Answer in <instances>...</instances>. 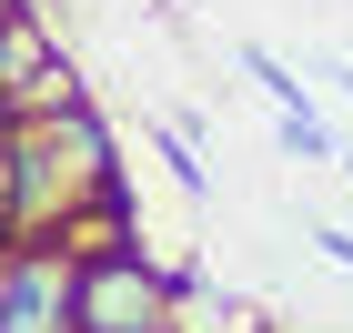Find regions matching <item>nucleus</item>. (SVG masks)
<instances>
[{
	"label": "nucleus",
	"mask_w": 353,
	"mask_h": 333,
	"mask_svg": "<svg viewBox=\"0 0 353 333\" xmlns=\"http://www.w3.org/2000/svg\"><path fill=\"white\" fill-rule=\"evenodd\" d=\"M182 293H192V273L141 263L132 243H121V252H81V273H71L81 333H172V303H182Z\"/></svg>",
	"instance_id": "1"
},
{
	"label": "nucleus",
	"mask_w": 353,
	"mask_h": 333,
	"mask_svg": "<svg viewBox=\"0 0 353 333\" xmlns=\"http://www.w3.org/2000/svg\"><path fill=\"white\" fill-rule=\"evenodd\" d=\"M232 61H243V71H252V91H263L272 111H313V91H303V71H293V61H283V51H263V41H243V51H232Z\"/></svg>",
	"instance_id": "2"
},
{
	"label": "nucleus",
	"mask_w": 353,
	"mask_h": 333,
	"mask_svg": "<svg viewBox=\"0 0 353 333\" xmlns=\"http://www.w3.org/2000/svg\"><path fill=\"white\" fill-rule=\"evenodd\" d=\"M272 132H283V152H293V162H333V152H343V141L323 132V111H272Z\"/></svg>",
	"instance_id": "3"
},
{
	"label": "nucleus",
	"mask_w": 353,
	"mask_h": 333,
	"mask_svg": "<svg viewBox=\"0 0 353 333\" xmlns=\"http://www.w3.org/2000/svg\"><path fill=\"white\" fill-rule=\"evenodd\" d=\"M152 152H162V162H172V182H182V192H212V172H202V152H192V141L172 132V121H162V132H152Z\"/></svg>",
	"instance_id": "4"
},
{
	"label": "nucleus",
	"mask_w": 353,
	"mask_h": 333,
	"mask_svg": "<svg viewBox=\"0 0 353 333\" xmlns=\"http://www.w3.org/2000/svg\"><path fill=\"white\" fill-rule=\"evenodd\" d=\"M313 252H323L333 273H353V232H343V222H323V232H313Z\"/></svg>",
	"instance_id": "5"
},
{
	"label": "nucleus",
	"mask_w": 353,
	"mask_h": 333,
	"mask_svg": "<svg viewBox=\"0 0 353 333\" xmlns=\"http://www.w3.org/2000/svg\"><path fill=\"white\" fill-rule=\"evenodd\" d=\"M323 81H333V91H343V101H353V61H323Z\"/></svg>",
	"instance_id": "6"
},
{
	"label": "nucleus",
	"mask_w": 353,
	"mask_h": 333,
	"mask_svg": "<svg viewBox=\"0 0 353 333\" xmlns=\"http://www.w3.org/2000/svg\"><path fill=\"white\" fill-rule=\"evenodd\" d=\"M10 10H30V0H0V21H10Z\"/></svg>",
	"instance_id": "7"
}]
</instances>
